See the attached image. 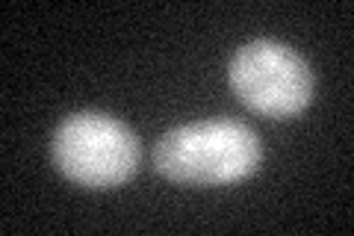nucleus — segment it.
Masks as SVG:
<instances>
[{"label":"nucleus","instance_id":"f257e3e1","mask_svg":"<svg viewBox=\"0 0 354 236\" xmlns=\"http://www.w3.org/2000/svg\"><path fill=\"white\" fill-rule=\"evenodd\" d=\"M263 160L260 139L234 118H209L171 127L153 148V168L174 183L227 186L245 181Z\"/></svg>","mask_w":354,"mask_h":236},{"label":"nucleus","instance_id":"f03ea898","mask_svg":"<svg viewBox=\"0 0 354 236\" xmlns=\"http://www.w3.org/2000/svg\"><path fill=\"white\" fill-rule=\"evenodd\" d=\"M50 154L68 181L86 189H113L136 174L139 139L106 112H74L53 130Z\"/></svg>","mask_w":354,"mask_h":236},{"label":"nucleus","instance_id":"7ed1b4c3","mask_svg":"<svg viewBox=\"0 0 354 236\" xmlns=\"http://www.w3.org/2000/svg\"><path fill=\"white\" fill-rule=\"evenodd\" d=\"M234 95L266 118H292L313 98V71L292 48L272 39H254L227 65Z\"/></svg>","mask_w":354,"mask_h":236}]
</instances>
